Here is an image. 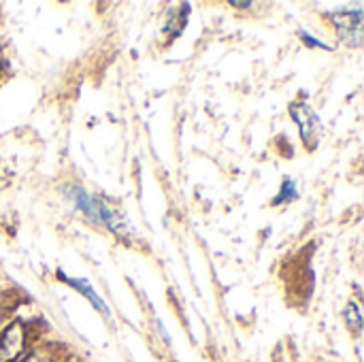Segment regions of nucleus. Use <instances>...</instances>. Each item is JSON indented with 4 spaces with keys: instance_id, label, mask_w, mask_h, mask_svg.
<instances>
[{
    "instance_id": "nucleus-5",
    "label": "nucleus",
    "mask_w": 364,
    "mask_h": 362,
    "mask_svg": "<svg viewBox=\"0 0 364 362\" xmlns=\"http://www.w3.org/2000/svg\"><path fill=\"white\" fill-rule=\"evenodd\" d=\"M58 277H60V280H64L70 288L79 290V292H81V294H83V297H85V299H87L96 309H98V312H100V314H109V307H107V305L102 303V299L94 292L92 284H87L85 280H79V277H66L62 271H58Z\"/></svg>"
},
{
    "instance_id": "nucleus-9",
    "label": "nucleus",
    "mask_w": 364,
    "mask_h": 362,
    "mask_svg": "<svg viewBox=\"0 0 364 362\" xmlns=\"http://www.w3.org/2000/svg\"><path fill=\"white\" fill-rule=\"evenodd\" d=\"M21 362H51V358H49V354L47 352H41V350H34V352H30L26 358Z\"/></svg>"
},
{
    "instance_id": "nucleus-6",
    "label": "nucleus",
    "mask_w": 364,
    "mask_h": 362,
    "mask_svg": "<svg viewBox=\"0 0 364 362\" xmlns=\"http://www.w3.org/2000/svg\"><path fill=\"white\" fill-rule=\"evenodd\" d=\"M299 198V188H296V181L286 177L282 181V188L277 192V196L273 198V205H282V203H290V201H296Z\"/></svg>"
},
{
    "instance_id": "nucleus-8",
    "label": "nucleus",
    "mask_w": 364,
    "mask_h": 362,
    "mask_svg": "<svg viewBox=\"0 0 364 362\" xmlns=\"http://www.w3.org/2000/svg\"><path fill=\"white\" fill-rule=\"evenodd\" d=\"M299 36H301V41H303L307 47H314V49H324V51H331V49H333V45H326V43H322L320 38H316V36L307 34L305 30H301V32H299Z\"/></svg>"
},
{
    "instance_id": "nucleus-11",
    "label": "nucleus",
    "mask_w": 364,
    "mask_h": 362,
    "mask_svg": "<svg viewBox=\"0 0 364 362\" xmlns=\"http://www.w3.org/2000/svg\"><path fill=\"white\" fill-rule=\"evenodd\" d=\"M4 66H6V62H4V60H0V75H2V68H4Z\"/></svg>"
},
{
    "instance_id": "nucleus-4",
    "label": "nucleus",
    "mask_w": 364,
    "mask_h": 362,
    "mask_svg": "<svg viewBox=\"0 0 364 362\" xmlns=\"http://www.w3.org/2000/svg\"><path fill=\"white\" fill-rule=\"evenodd\" d=\"M26 346V329L19 320L9 324L0 335V362L17 361Z\"/></svg>"
},
{
    "instance_id": "nucleus-3",
    "label": "nucleus",
    "mask_w": 364,
    "mask_h": 362,
    "mask_svg": "<svg viewBox=\"0 0 364 362\" xmlns=\"http://www.w3.org/2000/svg\"><path fill=\"white\" fill-rule=\"evenodd\" d=\"M328 17L335 23L339 38L348 47H360L363 45V9L335 11Z\"/></svg>"
},
{
    "instance_id": "nucleus-1",
    "label": "nucleus",
    "mask_w": 364,
    "mask_h": 362,
    "mask_svg": "<svg viewBox=\"0 0 364 362\" xmlns=\"http://www.w3.org/2000/svg\"><path fill=\"white\" fill-rule=\"evenodd\" d=\"M64 194H66V198L87 218V220H92L94 224H100V226H105V228H109L113 235H117V237H124V239H128L130 237V228H128V222H126V218L122 215V213H117V211H113L105 201H100V198H96V196H90L83 188H79V186H66L64 188Z\"/></svg>"
},
{
    "instance_id": "nucleus-7",
    "label": "nucleus",
    "mask_w": 364,
    "mask_h": 362,
    "mask_svg": "<svg viewBox=\"0 0 364 362\" xmlns=\"http://www.w3.org/2000/svg\"><path fill=\"white\" fill-rule=\"evenodd\" d=\"M346 324H348V329L352 331V333H360L363 331V314H360V309H358V305L352 301V303H348V307H346Z\"/></svg>"
},
{
    "instance_id": "nucleus-2",
    "label": "nucleus",
    "mask_w": 364,
    "mask_h": 362,
    "mask_svg": "<svg viewBox=\"0 0 364 362\" xmlns=\"http://www.w3.org/2000/svg\"><path fill=\"white\" fill-rule=\"evenodd\" d=\"M290 115L294 119V124L299 126L301 132V141L305 143V147L311 151L318 147L320 137H322V124L318 113L307 105V102H292L290 105Z\"/></svg>"
},
{
    "instance_id": "nucleus-10",
    "label": "nucleus",
    "mask_w": 364,
    "mask_h": 362,
    "mask_svg": "<svg viewBox=\"0 0 364 362\" xmlns=\"http://www.w3.org/2000/svg\"><path fill=\"white\" fill-rule=\"evenodd\" d=\"M232 6H237V9H250L252 6V2H230Z\"/></svg>"
}]
</instances>
